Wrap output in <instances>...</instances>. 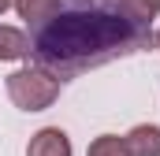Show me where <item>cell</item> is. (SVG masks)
Wrapping results in <instances>:
<instances>
[{"label": "cell", "mask_w": 160, "mask_h": 156, "mask_svg": "<svg viewBox=\"0 0 160 156\" xmlns=\"http://www.w3.org/2000/svg\"><path fill=\"white\" fill-rule=\"evenodd\" d=\"M119 11H127L130 19H138V22H149L153 26V19L160 15V0H112Z\"/></svg>", "instance_id": "6"}, {"label": "cell", "mask_w": 160, "mask_h": 156, "mask_svg": "<svg viewBox=\"0 0 160 156\" xmlns=\"http://www.w3.org/2000/svg\"><path fill=\"white\" fill-rule=\"evenodd\" d=\"M60 78L48 75L45 67H22V71H11L8 75V97H11V104L19 108V112H45V108H52L56 104V97H60Z\"/></svg>", "instance_id": "2"}, {"label": "cell", "mask_w": 160, "mask_h": 156, "mask_svg": "<svg viewBox=\"0 0 160 156\" xmlns=\"http://www.w3.org/2000/svg\"><path fill=\"white\" fill-rule=\"evenodd\" d=\"M11 4H15V0H0V15H4V11H8Z\"/></svg>", "instance_id": "9"}, {"label": "cell", "mask_w": 160, "mask_h": 156, "mask_svg": "<svg viewBox=\"0 0 160 156\" xmlns=\"http://www.w3.org/2000/svg\"><path fill=\"white\" fill-rule=\"evenodd\" d=\"M52 4H56V0H15L11 7L19 11V19H26V22H38V19L48 11V7H52Z\"/></svg>", "instance_id": "8"}, {"label": "cell", "mask_w": 160, "mask_h": 156, "mask_svg": "<svg viewBox=\"0 0 160 156\" xmlns=\"http://www.w3.org/2000/svg\"><path fill=\"white\" fill-rule=\"evenodd\" d=\"M123 141H127L130 156H160V126L157 123H138Z\"/></svg>", "instance_id": "4"}, {"label": "cell", "mask_w": 160, "mask_h": 156, "mask_svg": "<svg viewBox=\"0 0 160 156\" xmlns=\"http://www.w3.org/2000/svg\"><path fill=\"white\" fill-rule=\"evenodd\" d=\"M26 156H75V149L60 126H41L26 145Z\"/></svg>", "instance_id": "3"}, {"label": "cell", "mask_w": 160, "mask_h": 156, "mask_svg": "<svg viewBox=\"0 0 160 156\" xmlns=\"http://www.w3.org/2000/svg\"><path fill=\"white\" fill-rule=\"evenodd\" d=\"M26 48H30V41H26L22 30H15V26H4V22H0V63L26 60Z\"/></svg>", "instance_id": "5"}, {"label": "cell", "mask_w": 160, "mask_h": 156, "mask_svg": "<svg viewBox=\"0 0 160 156\" xmlns=\"http://www.w3.org/2000/svg\"><path fill=\"white\" fill-rule=\"evenodd\" d=\"M26 26V60L60 82L153 48L149 22L130 19L112 0H56Z\"/></svg>", "instance_id": "1"}, {"label": "cell", "mask_w": 160, "mask_h": 156, "mask_svg": "<svg viewBox=\"0 0 160 156\" xmlns=\"http://www.w3.org/2000/svg\"><path fill=\"white\" fill-rule=\"evenodd\" d=\"M153 45H157V48H160V26H157V34H153Z\"/></svg>", "instance_id": "10"}, {"label": "cell", "mask_w": 160, "mask_h": 156, "mask_svg": "<svg viewBox=\"0 0 160 156\" xmlns=\"http://www.w3.org/2000/svg\"><path fill=\"white\" fill-rule=\"evenodd\" d=\"M86 156H130V153H127V141L119 134H101V138L89 141Z\"/></svg>", "instance_id": "7"}]
</instances>
